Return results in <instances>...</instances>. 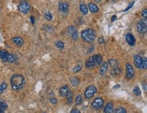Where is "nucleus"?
<instances>
[{
  "mask_svg": "<svg viewBox=\"0 0 147 113\" xmlns=\"http://www.w3.org/2000/svg\"><path fill=\"white\" fill-rule=\"evenodd\" d=\"M10 83L12 89L14 91H18L22 89L25 85L24 77L21 75H14L10 79Z\"/></svg>",
  "mask_w": 147,
  "mask_h": 113,
  "instance_id": "nucleus-1",
  "label": "nucleus"
},
{
  "mask_svg": "<svg viewBox=\"0 0 147 113\" xmlns=\"http://www.w3.org/2000/svg\"><path fill=\"white\" fill-rule=\"evenodd\" d=\"M82 38L84 41L88 44H92L96 39V32L93 29L84 30L82 32Z\"/></svg>",
  "mask_w": 147,
  "mask_h": 113,
  "instance_id": "nucleus-2",
  "label": "nucleus"
},
{
  "mask_svg": "<svg viewBox=\"0 0 147 113\" xmlns=\"http://www.w3.org/2000/svg\"><path fill=\"white\" fill-rule=\"evenodd\" d=\"M137 31L140 34H143L146 32L147 30V19L144 18L142 20H140L136 25Z\"/></svg>",
  "mask_w": 147,
  "mask_h": 113,
  "instance_id": "nucleus-3",
  "label": "nucleus"
},
{
  "mask_svg": "<svg viewBox=\"0 0 147 113\" xmlns=\"http://www.w3.org/2000/svg\"><path fill=\"white\" fill-rule=\"evenodd\" d=\"M18 8L19 12L26 14L31 10V6H30V4L27 2L23 1V2H20V4L18 5Z\"/></svg>",
  "mask_w": 147,
  "mask_h": 113,
  "instance_id": "nucleus-4",
  "label": "nucleus"
},
{
  "mask_svg": "<svg viewBox=\"0 0 147 113\" xmlns=\"http://www.w3.org/2000/svg\"><path fill=\"white\" fill-rule=\"evenodd\" d=\"M96 92H97V88L93 85H90L89 87H88L86 89L85 93H84V95H85V97L86 98L90 99V98L93 97V95H95V93Z\"/></svg>",
  "mask_w": 147,
  "mask_h": 113,
  "instance_id": "nucleus-5",
  "label": "nucleus"
},
{
  "mask_svg": "<svg viewBox=\"0 0 147 113\" xmlns=\"http://www.w3.org/2000/svg\"><path fill=\"white\" fill-rule=\"evenodd\" d=\"M104 103V100L102 98H101V97H97L92 102L91 106L96 110L101 109L103 107Z\"/></svg>",
  "mask_w": 147,
  "mask_h": 113,
  "instance_id": "nucleus-6",
  "label": "nucleus"
},
{
  "mask_svg": "<svg viewBox=\"0 0 147 113\" xmlns=\"http://www.w3.org/2000/svg\"><path fill=\"white\" fill-rule=\"evenodd\" d=\"M126 67V76L129 79H133L134 77V70H133L132 66L129 63H127L125 64Z\"/></svg>",
  "mask_w": 147,
  "mask_h": 113,
  "instance_id": "nucleus-7",
  "label": "nucleus"
},
{
  "mask_svg": "<svg viewBox=\"0 0 147 113\" xmlns=\"http://www.w3.org/2000/svg\"><path fill=\"white\" fill-rule=\"evenodd\" d=\"M96 55H93V56L89 57L88 60L86 62V64H85L86 67L87 68H93V66L96 64Z\"/></svg>",
  "mask_w": 147,
  "mask_h": 113,
  "instance_id": "nucleus-8",
  "label": "nucleus"
},
{
  "mask_svg": "<svg viewBox=\"0 0 147 113\" xmlns=\"http://www.w3.org/2000/svg\"><path fill=\"white\" fill-rule=\"evenodd\" d=\"M125 39H126V41H127V44H129L130 46H133L135 45L136 39L131 33H127L125 35Z\"/></svg>",
  "mask_w": 147,
  "mask_h": 113,
  "instance_id": "nucleus-9",
  "label": "nucleus"
},
{
  "mask_svg": "<svg viewBox=\"0 0 147 113\" xmlns=\"http://www.w3.org/2000/svg\"><path fill=\"white\" fill-rule=\"evenodd\" d=\"M69 8V4L66 2H60L59 3V9L62 12H67Z\"/></svg>",
  "mask_w": 147,
  "mask_h": 113,
  "instance_id": "nucleus-10",
  "label": "nucleus"
},
{
  "mask_svg": "<svg viewBox=\"0 0 147 113\" xmlns=\"http://www.w3.org/2000/svg\"><path fill=\"white\" fill-rule=\"evenodd\" d=\"M142 61V58L139 55H135L133 57V62H134V64H135L136 67L140 68V66H141Z\"/></svg>",
  "mask_w": 147,
  "mask_h": 113,
  "instance_id": "nucleus-11",
  "label": "nucleus"
},
{
  "mask_svg": "<svg viewBox=\"0 0 147 113\" xmlns=\"http://www.w3.org/2000/svg\"><path fill=\"white\" fill-rule=\"evenodd\" d=\"M108 67H109V64H108V62H104V63L102 64L100 68V75L102 76V77L105 75L108 70Z\"/></svg>",
  "mask_w": 147,
  "mask_h": 113,
  "instance_id": "nucleus-12",
  "label": "nucleus"
},
{
  "mask_svg": "<svg viewBox=\"0 0 147 113\" xmlns=\"http://www.w3.org/2000/svg\"><path fill=\"white\" fill-rule=\"evenodd\" d=\"M12 41L18 47H21L24 44V40L20 37H16L13 38L12 39Z\"/></svg>",
  "mask_w": 147,
  "mask_h": 113,
  "instance_id": "nucleus-13",
  "label": "nucleus"
},
{
  "mask_svg": "<svg viewBox=\"0 0 147 113\" xmlns=\"http://www.w3.org/2000/svg\"><path fill=\"white\" fill-rule=\"evenodd\" d=\"M8 52L6 50H0V58L2 59L3 62H6L8 60Z\"/></svg>",
  "mask_w": 147,
  "mask_h": 113,
  "instance_id": "nucleus-14",
  "label": "nucleus"
},
{
  "mask_svg": "<svg viewBox=\"0 0 147 113\" xmlns=\"http://www.w3.org/2000/svg\"><path fill=\"white\" fill-rule=\"evenodd\" d=\"M104 112L111 113L113 112V104L112 102H109L104 108Z\"/></svg>",
  "mask_w": 147,
  "mask_h": 113,
  "instance_id": "nucleus-15",
  "label": "nucleus"
},
{
  "mask_svg": "<svg viewBox=\"0 0 147 113\" xmlns=\"http://www.w3.org/2000/svg\"><path fill=\"white\" fill-rule=\"evenodd\" d=\"M69 92V87L67 85H64L60 89V95L61 96H66Z\"/></svg>",
  "mask_w": 147,
  "mask_h": 113,
  "instance_id": "nucleus-16",
  "label": "nucleus"
},
{
  "mask_svg": "<svg viewBox=\"0 0 147 113\" xmlns=\"http://www.w3.org/2000/svg\"><path fill=\"white\" fill-rule=\"evenodd\" d=\"M88 9L91 11L92 13H96L99 11V8L96 4L93 3H89L88 4Z\"/></svg>",
  "mask_w": 147,
  "mask_h": 113,
  "instance_id": "nucleus-17",
  "label": "nucleus"
},
{
  "mask_svg": "<svg viewBox=\"0 0 147 113\" xmlns=\"http://www.w3.org/2000/svg\"><path fill=\"white\" fill-rule=\"evenodd\" d=\"M79 8L81 12L83 13L84 15H86L88 13V8L87 7L86 4H84L83 2H81L79 4Z\"/></svg>",
  "mask_w": 147,
  "mask_h": 113,
  "instance_id": "nucleus-18",
  "label": "nucleus"
},
{
  "mask_svg": "<svg viewBox=\"0 0 147 113\" xmlns=\"http://www.w3.org/2000/svg\"><path fill=\"white\" fill-rule=\"evenodd\" d=\"M69 81L71 82V83L73 86L75 87V86H77L78 85L80 84V80L78 79L77 77H70Z\"/></svg>",
  "mask_w": 147,
  "mask_h": 113,
  "instance_id": "nucleus-19",
  "label": "nucleus"
},
{
  "mask_svg": "<svg viewBox=\"0 0 147 113\" xmlns=\"http://www.w3.org/2000/svg\"><path fill=\"white\" fill-rule=\"evenodd\" d=\"M17 60V56L15 54H9L7 62L9 63H14Z\"/></svg>",
  "mask_w": 147,
  "mask_h": 113,
  "instance_id": "nucleus-20",
  "label": "nucleus"
},
{
  "mask_svg": "<svg viewBox=\"0 0 147 113\" xmlns=\"http://www.w3.org/2000/svg\"><path fill=\"white\" fill-rule=\"evenodd\" d=\"M73 93L72 91H70L66 94V102L68 104H71L73 102Z\"/></svg>",
  "mask_w": 147,
  "mask_h": 113,
  "instance_id": "nucleus-21",
  "label": "nucleus"
},
{
  "mask_svg": "<svg viewBox=\"0 0 147 113\" xmlns=\"http://www.w3.org/2000/svg\"><path fill=\"white\" fill-rule=\"evenodd\" d=\"M121 72H122V70L117 66V67L113 68V69L112 70L111 74L113 75H119L121 73Z\"/></svg>",
  "mask_w": 147,
  "mask_h": 113,
  "instance_id": "nucleus-22",
  "label": "nucleus"
},
{
  "mask_svg": "<svg viewBox=\"0 0 147 113\" xmlns=\"http://www.w3.org/2000/svg\"><path fill=\"white\" fill-rule=\"evenodd\" d=\"M108 62H109V64H110V66L113 68L117 67L118 64H119L118 62L117 61V60H109Z\"/></svg>",
  "mask_w": 147,
  "mask_h": 113,
  "instance_id": "nucleus-23",
  "label": "nucleus"
},
{
  "mask_svg": "<svg viewBox=\"0 0 147 113\" xmlns=\"http://www.w3.org/2000/svg\"><path fill=\"white\" fill-rule=\"evenodd\" d=\"M147 68V58H142V61L141 66H140V69L145 70Z\"/></svg>",
  "mask_w": 147,
  "mask_h": 113,
  "instance_id": "nucleus-24",
  "label": "nucleus"
},
{
  "mask_svg": "<svg viewBox=\"0 0 147 113\" xmlns=\"http://www.w3.org/2000/svg\"><path fill=\"white\" fill-rule=\"evenodd\" d=\"M82 67H83L82 63L78 64L77 65H76L73 68V71L74 73H78V72L80 71V70L82 69Z\"/></svg>",
  "mask_w": 147,
  "mask_h": 113,
  "instance_id": "nucleus-25",
  "label": "nucleus"
},
{
  "mask_svg": "<svg viewBox=\"0 0 147 113\" xmlns=\"http://www.w3.org/2000/svg\"><path fill=\"white\" fill-rule=\"evenodd\" d=\"M44 18H46V20H51L52 19V14L50 13V12H48V11H46L44 13Z\"/></svg>",
  "mask_w": 147,
  "mask_h": 113,
  "instance_id": "nucleus-26",
  "label": "nucleus"
},
{
  "mask_svg": "<svg viewBox=\"0 0 147 113\" xmlns=\"http://www.w3.org/2000/svg\"><path fill=\"white\" fill-rule=\"evenodd\" d=\"M133 92L136 96H139V95H141V91H140V89L138 86H135V87H133Z\"/></svg>",
  "mask_w": 147,
  "mask_h": 113,
  "instance_id": "nucleus-27",
  "label": "nucleus"
},
{
  "mask_svg": "<svg viewBox=\"0 0 147 113\" xmlns=\"http://www.w3.org/2000/svg\"><path fill=\"white\" fill-rule=\"evenodd\" d=\"M83 102V98H82V95H77V97L75 98V103L77 105H81Z\"/></svg>",
  "mask_w": 147,
  "mask_h": 113,
  "instance_id": "nucleus-28",
  "label": "nucleus"
},
{
  "mask_svg": "<svg viewBox=\"0 0 147 113\" xmlns=\"http://www.w3.org/2000/svg\"><path fill=\"white\" fill-rule=\"evenodd\" d=\"M7 87H8V85L6 83H2L0 84V93H2L6 91Z\"/></svg>",
  "mask_w": 147,
  "mask_h": 113,
  "instance_id": "nucleus-29",
  "label": "nucleus"
},
{
  "mask_svg": "<svg viewBox=\"0 0 147 113\" xmlns=\"http://www.w3.org/2000/svg\"><path fill=\"white\" fill-rule=\"evenodd\" d=\"M76 31H77V30H76L75 27V26H69V27H68V29H67L68 33H69V34L71 36L72 35H73V34Z\"/></svg>",
  "mask_w": 147,
  "mask_h": 113,
  "instance_id": "nucleus-30",
  "label": "nucleus"
},
{
  "mask_svg": "<svg viewBox=\"0 0 147 113\" xmlns=\"http://www.w3.org/2000/svg\"><path fill=\"white\" fill-rule=\"evenodd\" d=\"M96 65H100V64L102 63V58L101 55H96Z\"/></svg>",
  "mask_w": 147,
  "mask_h": 113,
  "instance_id": "nucleus-31",
  "label": "nucleus"
},
{
  "mask_svg": "<svg viewBox=\"0 0 147 113\" xmlns=\"http://www.w3.org/2000/svg\"><path fill=\"white\" fill-rule=\"evenodd\" d=\"M56 46L58 49H63L64 47V44L63 42L60 41H58L56 42Z\"/></svg>",
  "mask_w": 147,
  "mask_h": 113,
  "instance_id": "nucleus-32",
  "label": "nucleus"
},
{
  "mask_svg": "<svg viewBox=\"0 0 147 113\" xmlns=\"http://www.w3.org/2000/svg\"><path fill=\"white\" fill-rule=\"evenodd\" d=\"M0 108L3 110H5L8 108V104L6 102H0Z\"/></svg>",
  "mask_w": 147,
  "mask_h": 113,
  "instance_id": "nucleus-33",
  "label": "nucleus"
},
{
  "mask_svg": "<svg viewBox=\"0 0 147 113\" xmlns=\"http://www.w3.org/2000/svg\"><path fill=\"white\" fill-rule=\"evenodd\" d=\"M116 112L117 113H126L127 111L125 108H123V107H119L116 110Z\"/></svg>",
  "mask_w": 147,
  "mask_h": 113,
  "instance_id": "nucleus-34",
  "label": "nucleus"
},
{
  "mask_svg": "<svg viewBox=\"0 0 147 113\" xmlns=\"http://www.w3.org/2000/svg\"><path fill=\"white\" fill-rule=\"evenodd\" d=\"M134 4H135V2L134 1H133V2H131L130 4H129V6H127V8L125 9V10H124V12H126V11H127V10H130L132 7L133 6V5H134Z\"/></svg>",
  "mask_w": 147,
  "mask_h": 113,
  "instance_id": "nucleus-35",
  "label": "nucleus"
},
{
  "mask_svg": "<svg viewBox=\"0 0 147 113\" xmlns=\"http://www.w3.org/2000/svg\"><path fill=\"white\" fill-rule=\"evenodd\" d=\"M72 38H73V39L75 40V41H77V40L78 39V33H77V31H76L75 33H74L73 35H71Z\"/></svg>",
  "mask_w": 147,
  "mask_h": 113,
  "instance_id": "nucleus-36",
  "label": "nucleus"
},
{
  "mask_svg": "<svg viewBox=\"0 0 147 113\" xmlns=\"http://www.w3.org/2000/svg\"><path fill=\"white\" fill-rule=\"evenodd\" d=\"M50 102L52 104H56L57 102H58V100H57V99H56V97H52L50 98Z\"/></svg>",
  "mask_w": 147,
  "mask_h": 113,
  "instance_id": "nucleus-37",
  "label": "nucleus"
},
{
  "mask_svg": "<svg viewBox=\"0 0 147 113\" xmlns=\"http://www.w3.org/2000/svg\"><path fill=\"white\" fill-rule=\"evenodd\" d=\"M98 43L99 44H103L105 43V40H104L103 37H101L98 38Z\"/></svg>",
  "mask_w": 147,
  "mask_h": 113,
  "instance_id": "nucleus-38",
  "label": "nucleus"
},
{
  "mask_svg": "<svg viewBox=\"0 0 147 113\" xmlns=\"http://www.w3.org/2000/svg\"><path fill=\"white\" fill-rule=\"evenodd\" d=\"M142 16H143L144 18H147V9H144L142 12Z\"/></svg>",
  "mask_w": 147,
  "mask_h": 113,
  "instance_id": "nucleus-39",
  "label": "nucleus"
},
{
  "mask_svg": "<svg viewBox=\"0 0 147 113\" xmlns=\"http://www.w3.org/2000/svg\"><path fill=\"white\" fill-rule=\"evenodd\" d=\"M81 112L79 111V110L77 109V108H74L71 111V113H80Z\"/></svg>",
  "mask_w": 147,
  "mask_h": 113,
  "instance_id": "nucleus-40",
  "label": "nucleus"
},
{
  "mask_svg": "<svg viewBox=\"0 0 147 113\" xmlns=\"http://www.w3.org/2000/svg\"><path fill=\"white\" fill-rule=\"evenodd\" d=\"M30 19H31V23L33 24L35 23V19H34V16H31V17H30Z\"/></svg>",
  "mask_w": 147,
  "mask_h": 113,
  "instance_id": "nucleus-41",
  "label": "nucleus"
},
{
  "mask_svg": "<svg viewBox=\"0 0 147 113\" xmlns=\"http://www.w3.org/2000/svg\"><path fill=\"white\" fill-rule=\"evenodd\" d=\"M116 19H117V16H116V15H113L111 18V22H114Z\"/></svg>",
  "mask_w": 147,
  "mask_h": 113,
  "instance_id": "nucleus-42",
  "label": "nucleus"
},
{
  "mask_svg": "<svg viewBox=\"0 0 147 113\" xmlns=\"http://www.w3.org/2000/svg\"><path fill=\"white\" fill-rule=\"evenodd\" d=\"M119 87H120V85H115V87H113V89H115V88H119Z\"/></svg>",
  "mask_w": 147,
  "mask_h": 113,
  "instance_id": "nucleus-43",
  "label": "nucleus"
},
{
  "mask_svg": "<svg viewBox=\"0 0 147 113\" xmlns=\"http://www.w3.org/2000/svg\"><path fill=\"white\" fill-rule=\"evenodd\" d=\"M95 1V2H96V3H100V2H101V0H94Z\"/></svg>",
  "mask_w": 147,
  "mask_h": 113,
  "instance_id": "nucleus-44",
  "label": "nucleus"
},
{
  "mask_svg": "<svg viewBox=\"0 0 147 113\" xmlns=\"http://www.w3.org/2000/svg\"><path fill=\"white\" fill-rule=\"evenodd\" d=\"M4 112V110H2V108H0V113Z\"/></svg>",
  "mask_w": 147,
  "mask_h": 113,
  "instance_id": "nucleus-45",
  "label": "nucleus"
}]
</instances>
